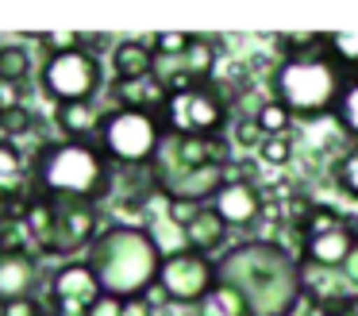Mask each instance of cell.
Segmentation results:
<instances>
[{"label": "cell", "mask_w": 358, "mask_h": 316, "mask_svg": "<svg viewBox=\"0 0 358 316\" xmlns=\"http://www.w3.org/2000/svg\"><path fill=\"white\" fill-rule=\"evenodd\" d=\"M220 282L235 285L255 316H293L304 301L296 282V254L278 239H243L216 259Z\"/></svg>", "instance_id": "6da1fadb"}, {"label": "cell", "mask_w": 358, "mask_h": 316, "mask_svg": "<svg viewBox=\"0 0 358 316\" xmlns=\"http://www.w3.org/2000/svg\"><path fill=\"white\" fill-rule=\"evenodd\" d=\"M116 166L101 143H70L55 139L31 154V193L55 200H93L108 205Z\"/></svg>", "instance_id": "7a4b0ae2"}, {"label": "cell", "mask_w": 358, "mask_h": 316, "mask_svg": "<svg viewBox=\"0 0 358 316\" xmlns=\"http://www.w3.org/2000/svg\"><path fill=\"white\" fill-rule=\"evenodd\" d=\"M93 262L96 277H101L104 293L112 297H147L158 289V274H162V247H158L150 228H135V224H108L85 254Z\"/></svg>", "instance_id": "3957f363"}, {"label": "cell", "mask_w": 358, "mask_h": 316, "mask_svg": "<svg viewBox=\"0 0 358 316\" xmlns=\"http://www.w3.org/2000/svg\"><path fill=\"white\" fill-rule=\"evenodd\" d=\"M347 81V66L327 46V50L308 54V58L278 62L270 74V97L285 104L293 120H324V116H335Z\"/></svg>", "instance_id": "277c9868"}, {"label": "cell", "mask_w": 358, "mask_h": 316, "mask_svg": "<svg viewBox=\"0 0 358 316\" xmlns=\"http://www.w3.org/2000/svg\"><path fill=\"white\" fill-rule=\"evenodd\" d=\"M96 143L116 170H143L155 166L158 151L166 143V128L147 108H108Z\"/></svg>", "instance_id": "5b68a950"}, {"label": "cell", "mask_w": 358, "mask_h": 316, "mask_svg": "<svg viewBox=\"0 0 358 316\" xmlns=\"http://www.w3.org/2000/svg\"><path fill=\"white\" fill-rule=\"evenodd\" d=\"M104 85V66L96 54L85 46L66 54H50L39 66V89L50 104H81V100H96Z\"/></svg>", "instance_id": "8992f818"}, {"label": "cell", "mask_w": 358, "mask_h": 316, "mask_svg": "<svg viewBox=\"0 0 358 316\" xmlns=\"http://www.w3.org/2000/svg\"><path fill=\"white\" fill-rule=\"evenodd\" d=\"M220 285V266L216 259L196 251H170L158 274V293L173 308H201V301Z\"/></svg>", "instance_id": "52a82bcc"}, {"label": "cell", "mask_w": 358, "mask_h": 316, "mask_svg": "<svg viewBox=\"0 0 358 316\" xmlns=\"http://www.w3.org/2000/svg\"><path fill=\"white\" fill-rule=\"evenodd\" d=\"M47 200L55 208V228H50V243L43 251V259L70 262L78 251L89 254V247L108 228L104 224V205H93V200H55V197Z\"/></svg>", "instance_id": "ba28073f"}, {"label": "cell", "mask_w": 358, "mask_h": 316, "mask_svg": "<svg viewBox=\"0 0 358 316\" xmlns=\"http://www.w3.org/2000/svg\"><path fill=\"white\" fill-rule=\"evenodd\" d=\"M101 293L104 285L89 259H70L50 270V282H47L50 316H85Z\"/></svg>", "instance_id": "9c48e42d"}, {"label": "cell", "mask_w": 358, "mask_h": 316, "mask_svg": "<svg viewBox=\"0 0 358 316\" xmlns=\"http://www.w3.org/2000/svg\"><path fill=\"white\" fill-rule=\"evenodd\" d=\"M43 282H50L43 254H35L31 247H4L0 251V305L20 297H35Z\"/></svg>", "instance_id": "30bf717a"}, {"label": "cell", "mask_w": 358, "mask_h": 316, "mask_svg": "<svg viewBox=\"0 0 358 316\" xmlns=\"http://www.w3.org/2000/svg\"><path fill=\"white\" fill-rule=\"evenodd\" d=\"M296 282H301L304 301L320 308V316L335 312V308H347L350 301L358 297L355 285L347 282V274H343V270L316 266V262H308V259H296Z\"/></svg>", "instance_id": "8fae6325"}, {"label": "cell", "mask_w": 358, "mask_h": 316, "mask_svg": "<svg viewBox=\"0 0 358 316\" xmlns=\"http://www.w3.org/2000/svg\"><path fill=\"white\" fill-rule=\"evenodd\" d=\"M212 208L220 212V220L231 231H247L262 220V193L250 181H231L220 189V197L212 200Z\"/></svg>", "instance_id": "7c38bea8"}, {"label": "cell", "mask_w": 358, "mask_h": 316, "mask_svg": "<svg viewBox=\"0 0 358 316\" xmlns=\"http://www.w3.org/2000/svg\"><path fill=\"white\" fill-rule=\"evenodd\" d=\"M55 123H58V139H70V143H96L101 123H104V112H101L96 100L55 104Z\"/></svg>", "instance_id": "4fadbf2b"}, {"label": "cell", "mask_w": 358, "mask_h": 316, "mask_svg": "<svg viewBox=\"0 0 358 316\" xmlns=\"http://www.w3.org/2000/svg\"><path fill=\"white\" fill-rule=\"evenodd\" d=\"M108 62H112V77H120V81L155 77V50H150L147 39H116Z\"/></svg>", "instance_id": "5bb4252c"}, {"label": "cell", "mask_w": 358, "mask_h": 316, "mask_svg": "<svg viewBox=\"0 0 358 316\" xmlns=\"http://www.w3.org/2000/svg\"><path fill=\"white\" fill-rule=\"evenodd\" d=\"M355 247H358V231L350 228V216H347V224H343V228L327 231V235L308 239V243H304V254H301V259L316 262V266H327V270H339L343 262L355 254Z\"/></svg>", "instance_id": "9a60e30c"}, {"label": "cell", "mask_w": 358, "mask_h": 316, "mask_svg": "<svg viewBox=\"0 0 358 316\" xmlns=\"http://www.w3.org/2000/svg\"><path fill=\"white\" fill-rule=\"evenodd\" d=\"M31 193V154L16 143V139L0 135V197H24Z\"/></svg>", "instance_id": "2e32d148"}, {"label": "cell", "mask_w": 358, "mask_h": 316, "mask_svg": "<svg viewBox=\"0 0 358 316\" xmlns=\"http://www.w3.org/2000/svg\"><path fill=\"white\" fill-rule=\"evenodd\" d=\"M227 235H231V228H227V224L220 220V212L208 205V208H204V212L185 228V247H189V251H196V254H208V259H216V254H224Z\"/></svg>", "instance_id": "e0dca14e"}, {"label": "cell", "mask_w": 358, "mask_h": 316, "mask_svg": "<svg viewBox=\"0 0 358 316\" xmlns=\"http://www.w3.org/2000/svg\"><path fill=\"white\" fill-rule=\"evenodd\" d=\"M273 54L278 62H293V58H308V54H320L331 46V31H285V35H273Z\"/></svg>", "instance_id": "ac0fdd59"}, {"label": "cell", "mask_w": 358, "mask_h": 316, "mask_svg": "<svg viewBox=\"0 0 358 316\" xmlns=\"http://www.w3.org/2000/svg\"><path fill=\"white\" fill-rule=\"evenodd\" d=\"M31 74L39 77L31 58V46L27 43H0V81H12V85H27Z\"/></svg>", "instance_id": "d6986e66"}, {"label": "cell", "mask_w": 358, "mask_h": 316, "mask_svg": "<svg viewBox=\"0 0 358 316\" xmlns=\"http://www.w3.org/2000/svg\"><path fill=\"white\" fill-rule=\"evenodd\" d=\"M196 316H255L247 305V297H243L235 285L220 282L216 289L208 293V297L201 301V308H196Z\"/></svg>", "instance_id": "ffe728a7"}, {"label": "cell", "mask_w": 358, "mask_h": 316, "mask_svg": "<svg viewBox=\"0 0 358 316\" xmlns=\"http://www.w3.org/2000/svg\"><path fill=\"white\" fill-rule=\"evenodd\" d=\"M185 69L196 77L201 85H208V81H216V62H220V43L216 39H208V35H196V43H193V50L185 54Z\"/></svg>", "instance_id": "44dd1931"}, {"label": "cell", "mask_w": 358, "mask_h": 316, "mask_svg": "<svg viewBox=\"0 0 358 316\" xmlns=\"http://www.w3.org/2000/svg\"><path fill=\"white\" fill-rule=\"evenodd\" d=\"M335 123H339V135L350 139V146H358V77H350L347 89H343L339 108H335Z\"/></svg>", "instance_id": "7402d4cb"}, {"label": "cell", "mask_w": 358, "mask_h": 316, "mask_svg": "<svg viewBox=\"0 0 358 316\" xmlns=\"http://www.w3.org/2000/svg\"><path fill=\"white\" fill-rule=\"evenodd\" d=\"M193 43H196L193 31H158V35H150L155 58H185L193 50Z\"/></svg>", "instance_id": "603a6c76"}, {"label": "cell", "mask_w": 358, "mask_h": 316, "mask_svg": "<svg viewBox=\"0 0 358 316\" xmlns=\"http://www.w3.org/2000/svg\"><path fill=\"white\" fill-rule=\"evenodd\" d=\"M331 181L343 197L358 200V146H350L339 162H331Z\"/></svg>", "instance_id": "cb8c5ba5"}, {"label": "cell", "mask_w": 358, "mask_h": 316, "mask_svg": "<svg viewBox=\"0 0 358 316\" xmlns=\"http://www.w3.org/2000/svg\"><path fill=\"white\" fill-rule=\"evenodd\" d=\"M255 120H258V128L266 131V139H270V135H293V116H289V108L278 104L273 97L258 108Z\"/></svg>", "instance_id": "d4e9b609"}, {"label": "cell", "mask_w": 358, "mask_h": 316, "mask_svg": "<svg viewBox=\"0 0 358 316\" xmlns=\"http://www.w3.org/2000/svg\"><path fill=\"white\" fill-rule=\"evenodd\" d=\"M150 81V77H147ZM147 81H120L112 77L108 81V97H112V108H147ZM150 112V108H147Z\"/></svg>", "instance_id": "484cf974"}, {"label": "cell", "mask_w": 358, "mask_h": 316, "mask_svg": "<svg viewBox=\"0 0 358 316\" xmlns=\"http://www.w3.org/2000/svg\"><path fill=\"white\" fill-rule=\"evenodd\" d=\"M227 135H231V143L239 146V151H255V154L262 151V143H266V131L258 128L255 116H235V123H231Z\"/></svg>", "instance_id": "4316f807"}, {"label": "cell", "mask_w": 358, "mask_h": 316, "mask_svg": "<svg viewBox=\"0 0 358 316\" xmlns=\"http://www.w3.org/2000/svg\"><path fill=\"white\" fill-rule=\"evenodd\" d=\"M347 224V212H339L335 205H316V212L308 216V224H304V243L316 235H327V231L343 228Z\"/></svg>", "instance_id": "83f0119b"}, {"label": "cell", "mask_w": 358, "mask_h": 316, "mask_svg": "<svg viewBox=\"0 0 358 316\" xmlns=\"http://www.w3.org/2000/svg\"><path fill=\"white\" fill-rule=\"evenodd\" d=\"M258 158H262L266 166H289V162L296 158V131L293 135H270L262 143V151H258Z\"/></svg>", "instance_id": "f1b7e54d"}, {"label": "cell", "mask_w": 358, "mask_h": 316, "mask_svg": "<svg viewBox=\"0 0 358 316\" xmlns=\"http://www.w3.org/2000/svg\"><path fill=\"white\" fill-rule=\"evenodd\" d=\"M331 54L347 66L350 77H358V31H331Z\"/></svg>", "instance_id": "f546056e"}, {"label": "cell", "mask_w": 358, "mask_h": 316, "mask_svg": "<svg viewBox=\"0 0 358 316\" xmlns=\"http://www.w3.org/2000/svg\"><path fill=\"white\" fill-rule=\"evenodd\" d=\"M27 131H35V112L27 104H16V108H8V116L0 120V135L4 139H24Z\"/></svg>", "instance_id": "4dcf8cb0"}, {"label": "cell", "mask_w": 358, "mask_h": 316, "mask_svg": "<svg viewBox=\"0 0 358 316\" xmlns=\"http://www.w3.org/2000/svg\"><path fill=\"white\" fill-rule=\"evenodd\" d=\"M204 208H208V205H196V200H166V220H170L173 228L185 231L189 224L204 212Z\"/></svg>", "instance_id": "1f68e13d"}, {"label": "cell", "mask_w": 358, "mask_h": 316, "mask_svg": "<svg viewBox=\"0 0 358 316\" xmlns=\"http://www.w3.org/2000/svg\"><path fill=\"white\" fill-rule=\"evenodd\" d=\"M0 316H50V305L43 297H20L0 305Z\"/></svg>", "instance_id": "d6a6232c"}, {"label": "cell", "mask_w": 358, "mask_h": 316, "mask_svg": "<svg viewBox=\"0 0 358 316\" xmlns=\"http://www.w3.org/2000/svg\"><path fill=\"white\" fill-rule=\"evenodd\" d=\"M85 316H124V297H112V293H101V297L93 301V308H89Z\"/></svg>", "instance_id": "836d02e7"}, {"label": "cell", "mask_w": 358, "mask_h": 316, "mask_svg": "<svg viewBox=\"0 0 358 316\" xmlns=\"http://www.w3.org/2000/svg\"><path fill=\"white\" fill-rule=\"evenodd\" d=\"M124 316H158V308L150 305V297H131L124 301Z\"/></svg>", "instance_id": "e575fe53"}, {"label": "cell", "mask_w": 358, "mask_h": 316, "mask_svg": "<svg viewBox=\"0 0 358 316\" xmlns=\"http://www.w3.org/2000/svg\"><path fill=\"white\" fill-rule=\"evenodd\" d=\"M339 270H343V274H347V282L355 285V293H358V247H355V254H350V259L343 262Z\"/></svg>", "instance_id": "d590c367"}, {"label": "cell", "mask_w": 358, "mask_h": 316, "mask_svg": "<svg viewBox=\"0 0 358 316\" xmlns=\"http://www.w3.org/2000/svg\"><path fill=\"white\" fill-rule=\"evenodd\" d=\"M12 205H16V200L0 197V224H12Z\"/></svg>", "instance_id": "8d00e7d4"}, {"label": "cell", "mask_w": 358, "mask_h": 316, "mask_svg": "<svg viewBox=\"0 0 358 316\" xmlns=\"http://www.w3.org/2000/svg\"><path fill=\"white\" fill-rule=\"evenodd\" d=\"M347 312H350V316H358V297H355V301H350V305H347Z\"/></svg>", "instance_id": "74e56055"}, {"label": "cell", "mask_w": 358, "mask_h": 316, "mask_svg": "<svg viewBox=\"0 0 358 316\" xmlns=\"http://www.w3.org/2000/svg\"><path fill=\"white\" fill-rule=\"evenodd\" d=\"M4 116H8V104H4V97H0V120H4Z\"/></svg>", "instance_id": "f35d334b"}, {"label": "cell", "mask_w": 358, "mask_h": 316, "mask_svg": "<svg viewBox=\"0 0 358 316\" xmlns=\"http://www.w3.org/2000/svg\"><path fill=\"white\" fill-rule=\"evenodd\" d=\"M327 316H350V312H347V308H335V312H327Z\"/></svg>", "instance_id": "ab89813d"}, {"label": "cell", "mask_w": 358, "mask_h": 316, "mask_svg": "<svg viewBox=\"0 0 358 316\" xmlns=\"http://www.w3.org/2000/svg\"><path fill=\"white\" fill-rule=\"evenodd\" d=\"M0 251H4V231H0Z\"/></svg>", "instance_id": "60d3db41"}]
</instances>
